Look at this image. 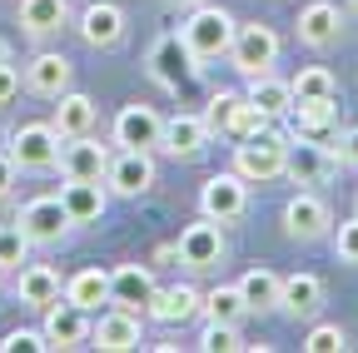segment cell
Instances as JSON below:
<instances>
[{"instance_id":"1","label":"cell","mask_w":358,"mask_h":353,"mask_svg":"<svg viewBox=\"0 0 358 353\" xmlns=\"http://www.w3.org/2000/svg\"><path fill=\"white\" fill-rule=\"evenodd\" d=\"M234 15L229 10H219V6H194V15L185 20V45L194 50V60H219V55H229L234 45Z\"/></svg>"},{"instance_id":"2","label":"cell","mask_w":358,"mask_h":353,"mask_svg":"<svg viewBox=\"0 0 358 353\" xmlns=\"http://www.w3.org/2000/svg\"><path fill=\"white\" fill-rule=\"evenodd\" d=\"M289 164V145H279L274 135H249L234 145V169L244 174L249 185H268V180H279Z\"/></svg>"},{"instance_id":"3","label":"cell","mask_w":358,"mask_h":353,"mask_svg":"<svg viewBox=\"0 0 358 353\" xmlns=\"http://www.w3.org/2000/svg\"><path fill=\"white\" fill-rule=\"evenodd\" d=\"M10 159H15V169H50V164H60V129L55 124H20L10 135Z\"/></svg>"},{"instance_id":"4","label":"cell","mask_w":358,"mask_h":353,"mask_svg":"<svg viewBox=\"0 0 358 353\" xmlns=\"http://www.w3.org/2000/svg\"><path fill=\"white\" fill-rule=\"evenodd\" d=\"M274 55H279V35L268 30V25L249 20V25L234 30V45H229L234 70H244V75H264L268 65H274Z\"/></svg>"},{"instance_id":"5","label":"cell","mask_w":358,"mask_h":353,"mask_svg":"<svg viewBox=\"0 0 358 353\" xmlns=\"http://www.w3.org/2000/svg\"><path fill=\"white\" fill-rule=\"evenodd\" d=\"M15 224L25 229V239L30 244H60L65 239V229H70V214H65V204H60V194H40V199H30L25 209H20V219Z\"/></svg>"},{"instance_id":"6","label":"cell","mask_w":358,"mask_h":353,"mask_svg":"<svg viewBox=\"0 0 358 353\" xmlns=\"http://www.w3.org/2000/svg\"><path fill=\"white\" fill-rule=\"evenodd\" d=\"M199 70V60H194V50L185 45V35H159L155 40V50H150V75L164 85V90H179L189 75Z\"/></svg>"},{"instance_id":"7","label":"cell","mask_w":358,"mask_h":353,"mask_svg":"<svg viewBox=\"0 0 358 353\" xmlns=\"http://www.w3.org/2000/svg\"><path fill=\"white\" fill-rule=\"evenodd\" d=\"M244 185H249V180H244L239 169L214 174V180H204V189H199V209H204L209 219H219V224H229V219H239V214H244V204H249Z\"/></svg>"},{"instance_id":"8","label":"cell","mask_w":358,"mask_h":353,"mask_svg":"<svg viewBox=\"0 0 358 353\" xmlns=\"http://www.w3.org/2000/svg\"><path fill=\"white\" fill-rule=\"evenodd\" d=\"M105 185H110L115 194H124V199L145 194V189L155 185V159H150V150H120V154H110Z\"/></svg>"},{"instance_id":"9","label":"cell","mask_w":358,"mask_h":353,"mask_svg":"<svg viewBox=\"0 0 358 353\" xmlns=\"http://www.w3.org/2000/svg\"><path fill=\"white\" fill-rule=\"evenodd\" d=\"M179 259L189 264V269H219V259H224V234H219V219H199V224H189L185 234H179Z\"/></svg>"},{"instance_id":"10","label":"cell","mask_w":358,"mask_h":353,"mask_svg":"<svg viewBox=\"0 0 358 353\" xmlns=\"http://www.w3.org/2000/svg\"><path fill=\"white\" fill-rule=\"evenodd\" d=\"M159 129H164V120L150 105H124L115 115V145H124V150H155L159 145Z\"/></svg>"},{"instance_id":"11","label":"cell","mask_w":358,"mask_h":353,"mask_svg":"<svg viewBox=\"0 0 358 353\" xmlns=\"http://www.w3.org/2000/svg\"><path fill=\"white\" fill-rule=\"evenodd\" d=\"M155 298V274L145 264H124V269L110 274V303L115 308H129V314H145Z\"/></svg>"},{"instance_id":"12","label":"cell","mask_w":358,"mask_h":353,"mask_svg":"<svg viewBox=\"0 0 358 353\" xmlns=\"http://www.w3.org/2000/svg\"><path fill=\"white\" fill-rule=\"evenodd\" d=\"M145 314L155 319V324H189L194 314H204V294L199 289H189V284H174V289H155V298H150V308Z\"/></svg>"},{"instance_id":"13","label":"cell","mask_w":358,"mask_h":353,"mask_svg":"<svg viewBox=\"0 0 358 353\" xmlns=\"http://www.w3.org/2000/svg\"><path fill=\"white\" fill-rule=\"evenodd\" d=\"M45 338H50V348H80L85 338H90V319H85V308L80 303H50L45 308Z\"/></svg>"},{"instance_id":"14","label":"cell","mask_w":358,"mask_h":353,"mask_svg":"<svg viewBox=\"0 0 358 353\" xmlns=\"http://www.w3.org/2000/svg\"><path fill=\"white\" fill-rule=\"evenodd\" d=\"M60 169H65V180H105V169H110V150L95 145L90 135H75L65 150H60Z\"/></svg>"},{"instance_id":"15","label":"cell","mask_w":358,"mask_h":353,"mask_svg":"<svg viewBox=\"0 0 358 353\" xmlns=\"http://www.w3.org/2000/svg\"><path fill=\"white\" fill-rule=\"evenodd\" d=\"M159 145H164L174 159H194V154L209 145V124H204V115H174V120H164Z\"/></svg>"},{"instance_id":"16","label":"cell","mask_w":358,"mask_h":353,"mask_svg":"<svg viewBox=\"0 0 358 353\" xmlns=\"http://www.w3.org/2000/svg\"><path fill=\"white\" fill-rule=\"evenodd\" d=\"M90 338H95V348L105 353H129V348H140V319L129 314V308H110V314H100V324L90 329Z\"/></svg>"},{"instance_id":"17","label":"cell","mask_w":358,"mask_h":353,"mask_svg":"<svg viewBox=\"0 0 358 353\" xmlns=\"http://www.w3.org/2000/svg\"><path fill=\"white\" fill-rule=\"evenodd\" d=\"M284 229H289V239H319L329 229V204L319 194H294L284 209Z\"/></svg>"},{"instance_id":"18","label":"cell","mask_w":358,"mask_h":353,"mask_svg":"<svg viewBox=\"0 0 358 353\" xmlns=\"http://www.w3.org/2000/svg\"><path fill=\"white\" fill-rule=\"evenodd\" d=\"M25 85H30L35 95L60 100V95L70 90V60H65V55H55V50H40V55L25 65Z\"/></svg>"},{"instance_id":"19","label":"cell","mask_w":358,"mask_h":353,"mask_svg":"<svg viewBox=\"0 0 358 353\" xmlns=\"http://www.w3.org/2000/svg\"><path fill=\"white\" fill-rule=\"evenodd\" d=\"M60 204L70 214V224H95V219L105 214V185L100 180H65Z\"/></svg>"},{"instance_id":"20","label":"cell","mask_w":358,"mask_h":353,"mask_svg":"<svg viewBox=\"0 0 358 353\" xmlns=\"http://www.w3.org/2000/svg\"><path fill=\"white\" fill-rule=\"evenodd\" d=\"M338 6H329V0H313V6H303L299 10V40L303 45H313V50H324V45H334L338 40Z\"/></svg>"},{"instance_id":"21","label":"cell","mask_w":358,"mask_h":353,"mask_svg":"<svg viewBox=\"0 0 358 353\" xmlns=\"http://www.w3.org/2000/svg\"><path fill=\"white\" fill-rule=\"evenodd\" d=\"M80 35H85V45H95V50L115 45V40L124 35V10H120V6H110V0L90 6V10L80 15Z\"/></svg>"},{"instance_id":"22","label":"cell","mask_w":358,"mask_h":353,"mask_svg":"<svg viewBox=\"0 0 358 353\" xmlns=\"http://www.w3.org/2000/svg\"><path fill=\"white\" fill-rule=\"evenodd\" d=\"M15 294L30 308H50L60 298V274L50 269V264H30V269H20V279H15Z\"/></svg>"},{"instance_id":"23","label":"cell","mask_w":358,"mask_h":353,"mask_svg":"<svg viewBox=\"0 0 358 353\" xmlns=\"http://www.w3.org/2000/svg\"><path fill=\"white\" fill-rule=\"evenodd\" d=\"M90 124H95V100L80 95V90H65L60 105H55V129H60V140L90 135Z\"/></svg>"},{"instance_id":"24","label":"cell","mask_w":358,"mask_h":353,"mask_svg":"<svg viewBox=\"0 0 358 353\" xmlns=\"http://www.w3.org/2000/svg\"><path fill=\"white\" fill-rule=\"evenodd\" d=\"M249 100L268 115V120H279V115H289L294 110V90H289V80H274V75H249Z\"/></svg>"},{"instance_id":"25","label":"cell","mask_w":358,"mask_h":353,"mask_svg":"<svg viewBox=\"0 0 358 353\" xmlns=\"http://www.w3.org/2000/svg\"><path fill=\"white\" fill-rule=\"evenodd\" d=\"M279 274L274 269H249L244 279H239V294H244V303H249V314H268V308H279Z\"/></svg>"},{"instance_id":"26","label":"cell","mask_w":358,"mask_h":353,"mask_svg":"<svg viewBox=\"0 0 358 353\" xmlns=\"http://www.w3.org/2000/svg\"><path fill=\"white\" fill-rule=\"evenodd\" d=\"M319 303H324V284L313 274H289L279 284V308L284 314H313Z\"/></svg>"},{"instance_id":"27","label":"cell","mask_w":358,"mask_h":353,"mask_svg":"<svg viewBox=\"0 0 358 353\" xmlns=\"http://www.w3.org/2000/svg\"><path fill=\"white\" fill-rule=\"evenodd\" d=\"M65 298L80 303L85 314H90V308H100V303H110V274H105V269H80V274L65 284Z\"/></svg>"},{"instance_id":"28","label":"cell","mask_w":358,"mask_h":353,"mask_svg":"<svg viewBox=\"0 0 358 353\" xmlns=\"http://www.w3.org/2000/svg\"><path fill=\"white\" fill-rule=\"evenodd\" d=\"M284 174H294L299 185H319L324 174H329V159H324V150H319V145H313V135H308V140H299V145L289 150Z\"/></svg>"},{"instance_id":"29","label":"cell","mask_w":358,"mask_h":353,"mask_svg":"<svg viewBox=\"0 0 358 353\" xmlns=\"http://www.w3.org/2000/svg\"><path fill=\"white\" fill-rule=\"evenodd\" d=\"M65 15H70L65 0H20V25H25L30 35H50V30H60Z\"/></svg>"},{"instance_id":"30","label":"cell","mask_w":358,"mask_h":353,"mask_svg":"<svg viewBox=\"0 0 358 353\" xmlns=\"http://www.w3.org/2000/svg\"><path fill=\"white\" fill-rule=\"evenodd\" d=\"M289 115H299L303 135H329L334 120H338V105H334V95H324V100H294Z\"/></svg>"},{"instance_id":"31","label":"cell","mask_w":358,"mask_h":353,"mask_svg":"<svg viewBox=\"0 0 358 353\" xmlns=\"http://www.w3.org/2000/svg\"><path fill=\"white\" fill-rule=\"evenodd\" d=\"M244 314H249V303H244L239 284H234V289H209V294H204V319H209V324H239Z\"/></svg>"},{"instance_id":"32","label":"cell","mask_w":358,"mask_h":353,"mask_svg":"<svg viewBox=\"0 0 358 353\" xmlns=\"http://www.w3.org/2000/svg\"><path fill=\"white\" fill-rule=\"evenodd\" d=\"M268 129V115L249 100V95H239V105H234V115H229V124H224V135H234V140H249V135H264Z\"/></svg>"},{"instance_id":"33","label":"cell","mask_w":358,"mask_h":353,"mask_svg":"<svg viewBox=\"0 0 358 353\" xmlns=\"http://www.w3.org/2000/svg\"><path fill=\"white\" fill-rule=\"evenodd\" d=\"M289 90H294V100H324V95L338 90V85H334V75H329L324 65H308V70H299V75L289 80Z\"/></svg>"},{"instance_id":"34","label":"cell","mask_w":358,"mask_h":353,"mask_svg":"<svg viewBox=\"0 0 358 353\" xmlns=\"http://www.w3.org/2000/svg\"><path fill=\"white\" fill-rule=\"evenodd\" d=\"M30 254V239L20 224H0V269H20Z\"/></svg>"},{"instance_id":"35","label":"cell","mask_w":358,"mask_h":353,"mask_svg":"<svg viewBox=\"0 0 358 353\" xmlns=\"http://www.w3.org/2000/svg\"><path fill=\"white\" fill-rule=\"evenodd\" d=\"M199 348H209V353H234V348H249V343H239L234 324H209V329L199 333Z\"/></svg>"},{"instance_id":"36","label":"cell","mask_w":358,"mask_h":353,"mask_svg":"<svg viewBox=\"0 0 358 353\" xmlns=\"http://www.w3.org/2000/svg\"><path fill=\"white\" fill-rule=\"evenodd\" d=\"M303 348H308V353H338V348H348V338H343L338 324H319V329H308Z\"/></svg>"},{"instance_id":"37","label":"cell","mask_w":358,"mask_h":353,"mask_svg":"<svg viewBox=\"0 0 358 353\" xmlns=\"http://www.w3.org/2000/svg\"><path fill=\"white\" fill-rule=\"evenodd\" d=\"M45 348H50L45 329H40V333H35V329H15V333L0 338V353H45Z\"/></svg>"},{"instance_id":"38","label":"cell","mask_w":358,"mask_h":353,"mask_svg":"<svg viewBox=\"0 0 358 353\" xmlns=\"http://www.w3.org/2000/svg\"><path fill=\"white\" fill-rule=\"evenodd\" d=\"M334 254L343 264H358V219H343L338 224V239H334Z\"/></svg>"},{"instance_id":"39","label":"cell","mask_w":358,"mask_h":353,"mask_svg":"<svg viewBox=\"0 0 358 353\" xmlns=\"http://www.w3.org/2000/svg\"><path fill=\"white\" fill-rule=\"evenodd\" d=\"M234 105H239V95H229V90H224V95H214V100H209L204 124H209V129H224V124H229V115H234Z\"/></svg>"},{"instance_id":"40","label":"cell","mask_w":358,"mask_h":353,"mask_svg":"<svg viewBox=\"0 0 358 353\" xmlns=\"http://www.w3.org/2000/svg\"><path fill=\"white\" fill-rule=\"evenodd\" d=\"M20 90V75L6 65V60H0V105H10V95Z\"/></svg>"},{"instance_id":"41","label":"cell","mask_w":358,"mask_h":353,"mask_svg":"<svg viewBox=\"0 0 358 353\" xmlns=\"http://www.w3.org/2000/svg\"><path fill=\"white\" fill-rule=\"evenodd\" d=\"M338 159H343V164H358V129L338 135Z\"/></svg>"},{"instance_id":"42","label":"cell","mask_w":358,"mask_h":353,"mask_svg":"<svg viewBox=\"0 0 358 353\" xmlns=\"http://www.w3.org/2000/svg\"><path fill=\"white\" fill-rule=\"evenodd\" d=\"M10 185H15V159H10V154H0V199L10 194Z\"/></svg>"},{"instance_id":"43","label":"cell","mask_w":358,"mask_h":353,"mask_svg":"<svg viewBox=\"0 0 358 353\" xmlns=\"http://www.w3.org/2000/svg\"><path fill=\"white\" fill-rule=\"evenodd\" d=\"M174 6H204V0H174Z\"/></svg>"},{"instance_id":"44","label":"cell","mask_w":358,"mask_h":353,"mask_svg":"<svg viewBox=\"0 0 358 353\" xmlns=\"http://www.w3.org/2000/svg\"><path fill=\"white\" fill-rule=\"evenodd\" d=\"M0 60H6V45H0Z\"/></svg>"},{"instance_id":"45","label":"cell","mask_w":358,"mask_h":353,"mask_svg":"<svg viewBox=\"0 0 358 353\" xmlns=\"http://www.w3.org/2000/svg\"><path fill=\"white\" fill-rule=\"evenodd\" d=\"M353 10H358V0H353Z\"/></svg>"},{"instance_id":"46","label":"cell","mask_w":358,"mask_h":353,"mask_svg":"<svg viewBox=\"0 0 358 353\" xmlns=\"http://www.w3.org/2000/svg\"><path fill=\"white\" fill-rule=\"evenodd\" d=\"M0 274H6V269H0Z\"/></svg>"}]
</instances>
